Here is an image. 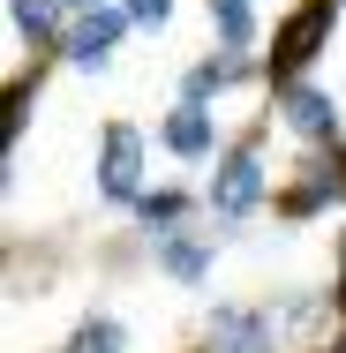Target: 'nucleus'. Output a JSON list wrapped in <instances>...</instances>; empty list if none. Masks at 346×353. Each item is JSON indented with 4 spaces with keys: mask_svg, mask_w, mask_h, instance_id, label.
<instances>
[{
    "mask_svg": "<svg viewBox=\"0 0 346 353\" xmlns=\"http://www.w3.org/2000/svg\"><path fill=\"white\" fill-rule=\"evenodd\" d=\"M121 346H128V331H121L113 316H90V323L75 331V353H121Z\"/></svg>",
    "mask_w": 346,
    "mask_h": 353,
    "instance_id": "obj_10",
    "label": "nucleus"
},
{
    "mask_svg": "<svg viewBox=\"0 0 346 353\" xmlns=\"http://www.w3.org/2000/svg\"><path fill=\"white\" fill-rule=\"evenodd\" d=\"M331 15H339V0H309L286 30H278V53H271V68L278 75H294L301 61H316V46H324V30H331Z\"/></svg>",
    "mask_w": 346,
    "mask_h": 353,
    "instance_id": "obj_3",
    "label": "nucleus"
},
{
    "mask_svg": "<svg viewBox=\"0 0 346 353\" xmlns=\"http://www.w3.org/2000/svg\"><path fill=\"white\" fill-rule=\"evenodd\" d=\"M68 8H83V15H90V8H98V0H68Z\"/></svg>",
    "mask_w": 346,
    "mask_h": 353,
    "instance_id": "obj_14",
    "label": "nucleus"
},
{
    "mask_svg": "<svg viewBox=\"0 0 346 353\" xmlns=\"http://www.w3.org/2000/svg\"><path fill=\"white\" fill-rule=\"evenodd\" d=\"M181 211H189V196H181V188H158V196H143V203H136L143 233H166V241H173V225H181Z\"/></svg>",
    "mask_w": 346,
    "mask_h": 353,
    "instance_id": "obj_8",
    "label": "nucleus"
},
{
    "mask_svg": "<svg viewBox=\"0 0 346 353\" xmlns=\"http://www.w3.org/2000/svg\"><path fill=\"white\" fill-rule=\"evenodd\" d=\"M98 150H106V158H98V188H106V203H143V196H136V181H143V136L128 128V121H113Z\"/></svg>",
    "mask_w": 346,
    "mask_h": 353,
    "instance_id": "obj_2",
    "label": "nucleus"
},
{
    "mask_svg": "<svg viewBox=\"0 0 346 353\" xmlns=\"http://www.w3.org/2000/svg\"><path fill=\"white\" fill-rule=\"evenodd\" d=\"M278 105H286V121H294L301 136H316V143L339 128V98H331V90H316V83H286V98H278Z\"/></svg>",
    "mask_w": 346,
    "mask_h": 353,
    "instance_id": "obj_6",
    "label": "nucleus"
},
{
    "mask_svg": "<svg viewBox=\"0 0 346 353\" xmlns=\"http://www.w3.org/2000/svg\"><path fill=\"white\" fill-rule=\"evenodd\" d=\"M158 136H166L173 158H211V136H218V128H211V105H189V98H181V105L166 113V128H158Z\"/></svg>",
    "mask_w": 346,
    "mask_h": 353,
    "instance_id": "obj_7",
    "label": "nucleus"
},
{
    "mask_svg": "<svg viewBox=\"0 0 346 353\" xmlns=\"http://www.w3.org/2000/svg\"><path fill=\"white\" fill-rule=\"evenodd\" d=\"M166 15H173V0H128V23H151V30H158Z\"/></svg>",
    "mask_w": 346,
    "mask_h": 353,
    "instance_id": "obj_12",
    "label": "nucleus"
},
{
    "mask_svg": "<svg viewBox=\"0 0 346 353\" xmlns=\"http://www.w3.org/2000/svg\"><path fill=\"white\" fill-rule=\"evenodd\" d=\"M271 331H278V323L256 316V308H218V316H211V339H218V346H211V353H271L278 346Z\"/></svg>",
    "mask_w": 346,
    "mask_h": 353,
    "instance_id": "obj_5",
    "label": "nucleus"
},
{
    "mask_svg": "<svg viewBox=\"0 0 346 353\" xmlns=\"http://www.w3.org/2000/svg\"><path fill=\"white\" fill-rule=\"evenodd\" d=\"M256 196H264V158L241 143V150H226L218 173H211V211H218V218H249Z\"/></svg>",
    "mask_w": 346,
    "mask_h": 353,
    "instance_id": "obj_1",
    "label": "nucleus"
},
{
    "mask_svg": "<svg viewBox=\"0 0 346 353\" xmlns=\"http://www.w3.org/2000/svg\"><path fill=\"white\" fill-rule=\"evenodd\" d=\"M158 263H166V279L196 285V279L211 271V248H196V241H166V248H158Z\"/></svg>",
    "mask_w": 346,
    "mask_h": 353,
    "instance_id": "obj_9",
    "label": "nucleus"
},
{
    "mask_svg": "<svg viewBox=\"0 0 346 353\" xmlns=\"http://www.w3.org/2000/svg\"><path fill=\"white\" fill-rule=\"evenodd\" d=\"M121 30H128V15H113V8H98V15H83L68 30V61L83 75H98L106 61H113V46H121Z\"/></svg>",
    "mask_w": 346,
    "mask_h": 353,
    "instance_id": "obj_4",
    "label": "nucleus"
},
{
    "mask_svg": "<svg viewBox=\"0 0 346 353\" xmlns=\"http://www.w3.org/2000/svg\"><path fill=\"white\" fill-rule=\"evenodd\" d=\"M339 8H346V0H339Z\"/></svg>",
    "mask_w": 346,
    "mask_h": 353,
    "instance_id": "obj_15",
    "label": "nucleus"
},
{
    "mask_svg": "<svg viewBox=\"0 0 346 353\" xmlns=\"http://www.w3.org/2000/svg\"><path fill=\"white\" fill-rule=\"evenodd\" d=\"M233 8H249V0H211V15H233Z\"/></svg>",
    "mask_w": 346,
    "mask_h": 353,
    "instance_id": "obj_13",
    "label": "nucleus"
},
{
    "mask_svg": "<svg viewBox=\"0 0 346 353\" xmlns=\"http://www.w3.org/2000/svg\"><path fill=\"white\" fill-rule=\"evenodd\" d=\"M8 8H15V30H23L30 46L53 38V0H8Z\"/></svg>",
    "mask_w": 346,
    "mask_h": 353,
    "instance_id": "obj_11",
    "label": "nucleus"
}]
</instances>
